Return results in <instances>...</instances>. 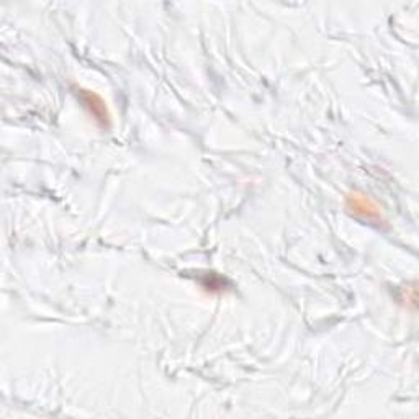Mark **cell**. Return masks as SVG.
I'll return each mask as SVG.
<instances>
[{
    "label": "cell",
    "mask_w": 419,
    "mask_h": 419,
    "mask_svg": "<svg viewBox=\"0 0 419 419\" xmlns=\"http://www.w3.org/2000/svg\"><path fill=\"white\" fill-rule=\"evenodd\" d=\"M347 208L354 214L361 217L368 221H382V212L370 198L362 195V193H352L347 197Z\"/></svg>",
    "instance_id": "6da1fadb"
},
{
    "label": "cell",
    "mask_w": 419,
    "mask_h": 419,
    "mask_svg": "<svg viewBox=\"0 0 419 419\" xmlns=\"http://www.w3.org/2000/svg\"><path fill=\"white\" fill-rule=\"evenodd\" d=\"M82 102L86 103V107L91 110V113L96 117L98 123H102L103 127H108L110 124V113L107 110V105L102 101L101 97L97 96L96 92L91 91H81Z\"/></svg>",
    "instance_id": "7a4b0ae2"
}]
</instances>
